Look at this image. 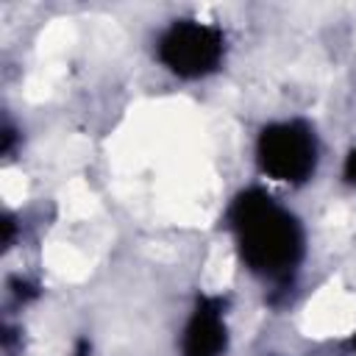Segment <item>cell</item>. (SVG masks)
<instances>
[{"instance_id":"cell-2","label":"cell","mask_w":356,"mask_h":356,"mask_svg":"<svg viewBox=\"0 0 356 356\" xmlns=\"http://www.w3.org/2000/svg\"><path fill=\"white\" fill-rule=\"evenodd\" d=\"M250 159L261 184L300 192L317 181L325 161V142L312 117L281 114L256 128Z\"/></svg>"},{"instance_id":"cell-8","label":"cell","mask_w":356,"mask_h":356,"mask_svg":"<svg viewBox=\"0 0 356 356\" xmlns=\"http://www.w3.org/2000/svg\"><path fill=\"white\" fill-rule=\"evenodd\" d=\"M19 239H22V214L14 209H6L3 211V245H6V250H11Z\"/></svg>"},{"instance_id":"cell-3","label":"cell","mask_w":356,"mask_h":356,"mask_svg":"<svg viewBox=\"0 0 356 356\" xmlns=\"http://www.w3.org/2000/svg\"><path fill=\"white\" fill-rule=\"evenodd\" d=\"M153 61L181 83H203L220 75L231 56V36L222 22L197 14H178L159 25L150 42Z\"/></svg>"},{"instance_id":"cell-6","label":"cell","mask_w":356,"mask_h":356,"mask_svg":"<svg viewBox=\"0 0 356 356\" xmlns=\"http://www.w3.org/2000/svg\"><path fill=\"white\" fill-rule=\"evenodd\" d=\"M0 345H3V356H22L25 353V328L11 314H6V320H3Z\"/></svg>"},{"instance_id":"cell-11","label":"cell","mask_w":356,"mask_h":356,"mask_svg":"<svg viewBox=\"0 0 356 356\" xmlns=\"http://www.w3.org/2000/svg\"><path fill=\"white\" fill-rule=\"evenodd\" d=\"M348 348H350V353L356 356V328L350 331V337H348Z\"/></svg>"},{"instance_id":"cell-9","label":"cell","mask_w":356,"mask_h":356,"mask_svg":"<svg viewBox=\"0 0 356 356\" xmlns=\"http://www.w3.org/2000/svg\"><path fill=\"white\" fill-rule=\"evenodd\" d=\"M339 181H342V186L356 192V139L345 147V153L339 159Z\"/></svg>"},{"instance_id":"cell-12","label":"cell","mask_w":356,"mask_h":356,"mask_svg":"<svg viewBox=\"0 0 356 356\" xmlns=\"http://www.w3.org/2000/svg\"><path fill=\"white\" fill-rule=\"evenodd\" d=\"M261 356H286V353H275V350H270V353H261Z\"/></svg>"},{"instance_id":"cell-4","label":"cell","mask_w":356,"mask_h":356,"mask_svg":"<svg viewBox=\"0 0 356 356\" xmlns=\"http://www.w3.org/2000/svg\"><path fill=\"white\" fill-rule=\"evenodd\" d=\"M231 345V295L220 289H197L178 325L175 356H228Z\"/></svg>"},{"instance_id":"cell-5","label":"cell","mask_w":356,"mask_h":356,"mask_svg":"<svg viewBox=\"0 0 356 356\" xmlns=\"http://www.w3.org/2000/svg\"><path fill=\"white\" fill-rule=\"evenodd\" d=\"M3 295H6V314L14 317L17 312L33 306V303L42 298V284H39L36 278L25 275V273H11V275L6 278Z\"/></svg>"},{"instance_id":"cell-7","label":"cell","mask_w":356,"mask_h":356,"mask_svg":"<svg viewBox=\"0 0 356 356\" xmlns=\"http://www.w3.org/2000/svg\"><path fill=\"white\" fill-rule=\"evenodd\" d=\"M19 147H22V128L14 122L11 114H6L3 134H0V153H3V159H14Z\"/></svg>"},{"instance_id":"cell-10","label":"cell","mask_w":356,"mask_h":356,"mask_svg":"<svg viewBox=\"0 0 356 356\" xmlns=\"http://www.w3.org/2000/svg\"><path fill=\"white\" fill-rule=\"evenodd\" d=\"M70 356H95V348H92V339L86 337H78L70 348Z\"/></svg>"},{"instance_id":"cell-1","label":"cell","mask_w":356,"mask_h":356,"mask_svg":"<svg viewBox=\"0 0 356 356\" xmlns=\"http://www.w3.org/2000/svg\"><path fill=\"white\" fill-rule=\"evenodd\" d=\"M220 222L239 267L273 303H286L309 259V228L298 209L273 186L250 181L228 197Z\"/></svg>"}]
</instances>
